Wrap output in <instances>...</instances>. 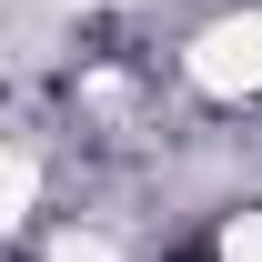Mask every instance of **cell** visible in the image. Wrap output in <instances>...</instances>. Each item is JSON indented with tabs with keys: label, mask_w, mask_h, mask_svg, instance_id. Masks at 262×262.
I'll list each match as a JSON object with an SVG mask.
<instances>
[{
	"label": "cell",
	"mask_w": 262,
	"mask_h": 262,
	"mask_svg": "<svg viewBox=\"0 0 262 262\" xmlns=\"http://www.w3.org/2000/svg\"><path fill=\"white\" fill-rule=\"evenodd\" d=\"M192 81L212 101H252L262 91V10H232V20H212L192 40Z\"/></svg>",
	"instance_id": "1"
},
{
	"label": "cell",
	"mask_w": 262,
	"mask_h": 262,
	"mask_svg": "<svg viewBox=\"0 0 262 262\" xmlns=\"http://www.w3.org/2000/svg\"><path fill=\"white\" fill-rule=\"evenodd\" d=\"M31 202H40V162L0 141V232H20V222H31Z\"/></svg>",
	"instance_id": "2"
},
{
	"label": "cell",
	"mask_w": 262,
	"mask_h": 262,
	"mask_svg": "<svg viewBox=\"0 0 262 262\" xmlns=\"http://www.w3.org/2000/svg\"><path fill=\"white\" fill-rule=\"evenodd\" d=\"M222 262H262V212H232L222 222Z\"/></svg>",
	"instance_id": "3"
}]
</instances>
